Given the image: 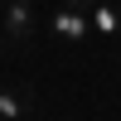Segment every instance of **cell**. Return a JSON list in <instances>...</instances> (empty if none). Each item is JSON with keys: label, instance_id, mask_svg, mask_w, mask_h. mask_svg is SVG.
<instances>
[{"label": "cell", "instance_id": "obj_1", "mask_svg": "<svg viewBox=\"0 0 121 121\" xmlns=\"http://www.w3.org/2000/svg\"><path fill=\"white\" fill-rule=\"evenodd\" d=\"M0 29H5L10 44H29V39H34V5L5 0V5H0Z\"/></svg>", "mask_w": 121, "mask_h": 121}, {"label": "cell", "instance_id": "obj_2", "mask_svg": "<svg viewBox=\"0 0 121 121\" xmlns=\"http://www.w3.org/2000/svg\"><path fill=\"white\" fill-rule=\"evenodd\" d=\"M87 29H92L87 10H73V5H58V10H53V39H58V44H68V48L82 44Z\"/></svg>", "mask_w": 121, "mask_h": 121}, {"label": "cell", "instance_id": "obj_3", "mask_svg": "<svg viewBox=\"0 0 121 121\" xmlns=\"http://www.w3.org/2000/svg\"><path fill=\"white\" fill-rule=\"evenodd\" d=\"M29 116V92L24 87H0V121H24Z\"/></svg>", "mask_w": 121, "mask_h": 121}, {"label": "cell", "instance_id": "obj_4", "mask_svg": "<svg viewBox=\"0 0 121 121\" xmlns=\"http://www.w3.org/2000/svg\"><path fill=\"white\" fill-rule=\"evenodd\" d=\"M87 19H92V29H97L102 39H116V34H121V10H116V5H97V0H92Z\"/></svg>", "mask_w": 121, "mask_h": 121}, {"label": "cell", "instance_id": "obj_5", "mask_svg": "<svg viewBox=\"0 0 121 121\" xmlns=\"http://www.w3.org/2000/svg\"><path fill=\"white\" fill-rule=\"evenodd\" d=\"M63 5H73V10H92V0H63Z\"/></svg>", "mask_w": 121, "mask_h": 121}, {"label": "cell", "instance_id": "obj_6", "mask_svg": "<svg viewBox=\"0 0 121 121\" xmlns=\"http://www.w3.org/2000/svg\"><path fill=\"white\" fill-rule=\"evenodd\" d=\"M0 53H5V29H0Z\"/></svg>", "mask_w": 121, "mask_h": 121}, {"label": "cell", "instance_id": "obj_7", "mask_svg": "<svg viewBox=\"0 0 121 121\" xmlns=\"http://www.w3.org/2000/svg\"><path fill=\"white\" fill-rule=\"evenodd\" d=\"M24 5H34V0H24Z\"/></svg>", "mask_w": 121, "mask_h": 121}, {"label": "cell", "instance_id": "obj_8", "mask_svg": "<svg viewBox=\"0 0 121 121\" xmlns=\"http://www.w3.org/2000/svg\"><path fill=\"white\" fill-rule=\"evenodd\" d=\"M0 5H5V0H0Z\"/></svg>", "mask_w": 121, "mask_h": 121}]
</instances>
